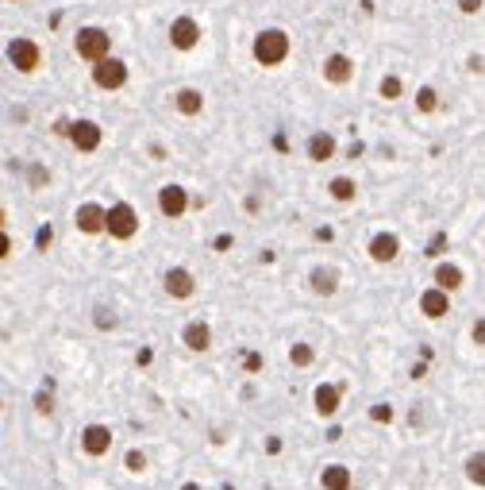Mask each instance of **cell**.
I'll return each mask as SVG.
<instances>
[{
	"label": "cell",
	"instance_id": "15",
	"mask_svg": "<svg viewBox=\"0 0 485 490\" xmlns=\"http://www.w3.org/2000/svg\"><path fill=\"white\" fill-rule=\"evenodd\" d=\"M182 340H185L189 352H208V347H212V328H208L204 320H189Z\"/></svg>",
	"mask_w": 485,
	"mask_h": 490
},
{
	"label": "cell",
	"instance_id": "22",
	"mask_svg": "<svg viewBox=\"0 0 485 490\" xmlns=\"http://www.w3.org/2000/svg\"><path fill=\"white\" fill-rule=\"evenodd\" d=\"M328 193L335 197V201H355V197H358V185H355V178H331Z\"/></svg>",
	"mask_w": 485,
	"mask_h": 490
},
{
	"label": "cell",
	"instance_id": "2",
	"mask_svg": "<svg viewBox=\"0 0 485 490\" xmlns=\"http://www.w3.org/2000/svg\"><path fill=\"white\" fill-rule=\"evenodd\" d=\"M73 51H78V58H85V62H100L112 54V35L104 31V27H81L78 39H73Z\"/></svg>",
	"mask_w": 485,
	"mask_h": 490
},
{
	"label": "cell",
	"instance_id": "27",
	"mask_svg": "<svg viewBox=\"0 0 485 490\" xmlns=\"http://www.w3.org/2000/svg\"><path fill=\"white\" fill-rule=\"evenodd\" d=\"M123 467H127L131 475H142V471H147V456H142V451H135V448H131L127 456H123Z\"/></svg>",
	"mask_w": 485,
	"mask_h": 490
},
{
	"label": "cell",
	"instance_id": "32",
	"mask_svg": "<svg viewBox=\"0 0 485 490\" xmlns=\"http://www.w3.org/2000/svg\"><path fill=\"white\" fill-rule=\"evenodd\" d=\"M481 4H485V0H459V12H462V16H478Z\"/></svg>",
	"mask_w": 485,
	"mask_h": 490
},
{
	"label": "cell",
	"instance_id": "36",
	"mask_svg": "<svg viewBox=\"0 0 485 490\" xmlns=\"http://www.w3.org/2000/svg\"><path fill=\"white\" fill-rule=\"evenodd\" d=\"M8 4H16V0H8Z\"/></svg>",
	"mask_w": 485,
	"mask_h": 490
},
{
	"label": "cell",
	"instance_id": "11",
	"mask_svg": "<svg viewBox=\"0 0 485 490\" xmlns=\"http://www.w3.org/2000/svg\"><path fill=\"white\" fill-rule=\"evenodd\" d=\"M70 143L78 150H97L100 147V124H93V120H73L70 124Z\"/></svg>",
	"mask_w": 485,
	"mask_h": 490
},
{
	"label": "cell",
	"instance_id": "24",
	"mask_svg": "<svg viewBox=\"0 0 485 490\" xmlns=\"http://www.w3.org/2000/svg\"><path fill=\"white\" fill-rule=\"evenodd\" d=\"M312 359H316V352H312L308 344H293V347H289V363H293V367H308Z\"/></svg>",
	"mask_w": 485,
	"mask_h": 490
},
{
	"label": "cell",
	"instance_id": "20",
	"mask_svg": "<svg viewBox=\"0 0 485 490\" xmlns=\"http://www.w3.org/2000/svg\"><path fill=\"white\" fill-rule=\"evenodd\" d=\"M320 486L323 490H350V471L343 464H328L320 471Z\"/></svg>",
	"mask_w": 485,
	"mask_h": 490
},
{
	"label": "cell",
	"instance_id": "23",
	"mask_svg": "<svg viewBox=\"0 0 485 490\" xmlns=\"http://www.w3.org/2000/svg\"><path fill=\"white\" fill-rule=\"evenodd\" d=\"M466 479H470L474 486H485V451L466 456Z\"/></svg>",
	"mask_w": 485,
	"mask_h": 490
},
{
	"label": "cell",
	"instance_id": "18",
	"mask_svg": "<svg viewBox=\"0 0 485 490\" xmlns=\"http://www.w3.org/2000/svg\"><path fill=\"white\" fill-rule=\"evenodd\" d=\"M308 286H312V294H320V297H331L339 290V275L331 267H316L308 275Z\"/></svg>",
	"mask_w": 485,
	"mask_h": 490
},
{
	"label": "cell",
	"instance_id": "10",
	"mask_svg": "<svg viewBox=\"0 0 485 490\" xmlns=\"http://www.w3.org/2000/svg\"><path fill=\"white\" fill-rule=\"evenodd\" d=\"M108 448H112V429L108 425H89L81 432V451L85 456H108Z\"/></svg>",
	"mask_w": 485,
	"mask_h": 490
},
{
	"label": "cell",
	"instance_id": "34",
	"mask_svg": "<svg viewBox=\"0 0 485 490\" xmlns=\"http://www.w3.org/2000/svg\"><path fill=\"white\" fill-rule=\"evenodd\" d=\"M443 247H447V235L439 232V235L432 240V247H427V255H432V259H435V255H443Z\"/></svg>",
	"mask_w": 485,
	"mask_h": 490
},
{
	"label": "cell",
	"instance_id": "17",
	"mask_svg": "<svg viewBox=\"0 0 485 490\" xmlns=\"http://www.w3.org/2000/svg\"><path fill=\"white\" fill-rule=\"evenodd\" d=\"M308 158L312 163H328V158H335V136H331V131H316V136H308Z\"/></svg>",
	"mask_w": 485,
	"mask_h": 490
},
{
	"label": "cell",
	"instance_id": "30",
	"mask_svg": "<svg viewBox=\"0 0 485 490\" xmlns=\"http://www.w3.org/2000/svg\"><path fill=\"white\" fill-rule=\"evenodd\" d=\"M35 243H39V251H46V247L54 243V228H51V224H43V228H39V235H35Z\"/></svg>",
	"mask_w": 485,
	"mask_h": 490
},
{
	"label": "cell",
	"instance_id": "25",
	"mask_svg": "<svg viewBox=\"0 0 485 490\" xmlns=\"http://www.w3.org/2000/svg\"><path fill=\"white\" fill-rule=\"evenodd\" d=\"M401 93H405L401 78H397V73H385V78H382V97L385 101H401Z\"/></svg>",
	"mask_w": 485,
	"mask_h": 490
},
{
	"label": "cell",
	"instance_id": "4",
	"mask_svg": "<svg viewBox=\"0 0 485 490\" xmlns=\"http://www.w3.org/2000/svg\"><path fill=\"white\" fill-rule=\"evenodd\" d=\"M139 232V213L131 209V205H112L108 209V235H116V240H131V235Z\"/></svg>",
	"mask_w": 485,
	"mask_h": 490
},
{
	"label": "cell",
	"instance_id": "35",
	"mask_svg": "<svg viewBox=\"0 0 485 490\" xmlns=\"http://www.w3.org/2000/svg\"><path fill=\"white\" fill-rule=\"evenodd\" d=\"M182 490H201V483H185Z\"/></svg>",
	"mask_w": 485,
	"mask_h": 490
},
{
	"label": "cell",
	"instance_id": "1",
	"mask_svg": "<svg viewBox=\"0 0 485 490\" xmlns=\"http://www.w3.org/2000/svg\"><path fill=\"white\" fill-rule=\"evenodd\" d=\"M254 62L259 66H281L285 58H289V51H293V43H289V35L281 31V27H266V31L254 35Z\"/></svg>",
	"mask_w": 485,
	"mask_h": 490
},
{
	"label": "cell",
	"instance_id": "5",
	"mask_svg": "<svg viewBox=\"0 0 485 490\" xmlns=\"http://www.w3.org/2000/svg\"><path fill=\"white\" fill-rule=\"evenodd\" d=\"M8 62H12L20 73H35L39 70V62H43V54H39V46H35L31 39H12L8 43Z\"/></svg>",
	"mask_w": 485,
	"mask_h": 490
},
{
	"label": "cell",
	"instance_id": "12",
	"mask_svg": "<svg viewBox=\"0 0 485 490\" xmlns=\"http://www.w3.org/2000/svg\"><path fill=\"white\" fill-rule=\"evenodd\" d=\"M420 313H424L427 320L447 317V313H451V294H447V290H439V286L424 290V294H420Z\"/></svg>",
	"mask_w": 485,
	"mask_h": 490
},
{
	"label": "cell",
	"instance_id": "21",
	"mask_svg": "<svg viewBox=\"0 0 485 490\" xmlns=\"http://www.w3.org/2000/svg\"><path fill=\"white\" fill-rule=\"evenodd\" d=\"M432 278H435V286H439V290H447V294H454V290L462 286V270L454 267V262H439Z\"/></svg>",
	"mask_w": 485,
	"mask_h": 490
},
{
	"label": "cell",
	"instance_id": "29",
	"mask_svg": "<svg viewBox=\"0 0 485 490\" xmlns=\"http://www.w3.org/2000/svg\"><path fill=\"white\" fill-rule=\"evenodd\" d=\"M470 340L478 344V347H485V317H478V320L470 325Z\"/></svg>",
	"mask_w": 485,
	"mask_h": 490
},
{
	"label": "cell",
	"instance_id": "9",
	"mask_svg": "<svg viewBox=\"0 0 485 490\" xmlns=\"http://www.w3.org/2000/svg\"><path fill=\"white\" fill-rule=\"evenodd\" d=\"M162 286H166V294H170V297L185 301V297H193V290H197V278L189 275L185 267H170V270H166V278H162Z\"/></svg>",
	"mask_w": 485,
	"mask_h": 490
},
{
	"label": "cell",
	"instance_id": "14",
	"mask_svg": "<svg viewBox=\"0 0 485 490\" xmlns=\"http://www.w3.org/2000/svg\"><path fill=\"white\" fill-rule=\"evenodd\" d=\"M401 255V240H397L393 232H377L374 240H370V259L374 262H393Z\"/></svg>",
	"mask_w": 485,
	"mask_h": 490
},
{
	"label": "cell",
	"instance_id": "26",
	"mask_svg": "<svg viewBox=\"0 0 485 490\" xmlns=\"http://www.w3.org/2000/svg\"><path fill=\"white\" fill-rule=\"evenodd\" d=\"M416 108H420V112H435V108H439V97H435L432 86L416 89Z\"/></svg>",
	"mask_w": 485,
	"mask_h": 490
},
{
	"label": "cell",
	"instance_id": "13",
	"mask_svg": "<svg viewBox=\"0 0 485 490\" xmlns=\"http://www.w3.org/2000/svg\"><path fill=\"white\" fill-rule=\"evenodd\" d=\"M350 78H355V62H350L347 54H328V58H323V81L347 86Z\"/></svg>",
	"mask_w": 485,
	"mask_h": 490
},
{
	"label": "cell",
	"instance_id": "16",
	"mask_svg": "<svg viewBox=\"0 0 485 490\" xmlns=\"http://www.w3.org/2000/svg\"><path fill=\"white\" fill-rule=\"evenodd\" d=\"M312 405H316L320 417H335V413H339V386L320 382V386H316V394H312Z\"/></svg>",
	"mask_w": 485,
	"mask_h": 490
},
{
	"label": "cell",
	"instance_id": "3",
	"mask_svg": "<svg viewBox=\"0 0 485 490\" xmlns=\"http://www.w3.org/2000/svg\"><path fill=\"white\" fill-rule=\"evenodd\" d=\"M93 81H97V89H123L127 86V62L112 58V54L93 62Z\"/></svg>",
	"mask_w": 485,
	"mask_h": 490
},
{
	"label": "cell",
	"instance_id": "31",
	"mask_svg": "<svg viewBox=\"0 0 485 490\" xmlns=\"http://www.w3.org/2000/svg\"><path fill=\"white\" fill-rule=\"evenodd\" d=\"M370 417H374V421H385V425H389V421H393V405H374V409H370Z\"/></svg>",
	"mask_w": 485,
	"mask_h": 490
},
{
	"label": "cell",
	"instance_id": "19",
	"mask_svg": "<svg viewBox=\"0 0 485 490\" xmlns=\"http://www.w3.org/2000/svg\"><path fill=\"white\" fill-rule=\"evenodd\" d=\"M174 108L182 112V116H201L204 93H201V89H177V93H174Z\"/></svg>",
	"mask_w": 485,
	"mask_h": 490
},
{
	"label": "cell",
	"instance_id": "8",
	"mask_svg": "<svg viewBox=\"0 0 485 490\" xmlns=\"http://www.w3.org/2000/svg\"><path fill=\"white\" fill-rule=\"evenodd\" d=\"M189 209V193L182 190V185H162L158 190V213L170 216V220H177V216H185Z\"/></svg>",
	"mask_w": 485,
	"mask_h": 490
},
{
	"label": "cell",
	"instance_id": "33",
	"mask_svg": "<svg viewBox=\"0 0 485 490\" xmlns=\"http://www.w3.org/2000/svg\"><path fill=\"white\" fill-rule=\"evenodd\" d=\"M35 409H39V413H51V409H54V398H51V394H35Z\"/></svg>",
	"mask_w": 485,
	"mask_h": 490
},
{
	"label": "cell",
	"instance_id": "28",
	"mask_svg": "<svg viewBox=\"0 0 485 490\" xmlns=\"http://www.w3.org/2000/svg\"><path fill=\"white\" fill-rule=\"evenodd\" d=\"M93 320H97V328H116V325H120L112 309H97V317H93Z\"/></svg>",
	"mask_w": 485,
	"mask_h": 490
},
{
	"label": "cell",
	"instance_id": "7",
	"mask_svg": "<svg viewBox=\"0 0 485 490\" xmlns=\"http://www.w3.org/2000/svg\"><path fill=\"white\" fill-rule=\"evenodd\" d=\"M170 43H174L177 51H193V46L201 43V24H197L193 16H177V20L170 24Z\"/></svg>",
	"mask_w": 485,
	"mask_h": 490
},
{
	"label": "cell",
	"instance_id": "6",
	"mask_svg": "<svg viewBox=\"0 0 485 490\" xmlns=\"http://www.w3.org/2000/svg\"><path fill=\"white\" fill-rule=\"evenodd\" d=\"M73 224H78L85 235L108 232V209H100L97 201H85V205H78V213H73Z\"/></svg>",
	"mask_w": 485,
	"mask_h": 490
}]
</instances>
